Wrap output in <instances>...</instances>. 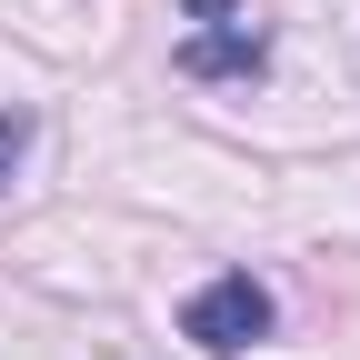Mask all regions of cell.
Here are the masks:
<instances>
[{
	"mask_svg": "<svg viewBox=\"0 0 360 360\" xmlns=\"http://www.w3.org/2000/svg\"><path fill=\"white\" fill-rule=\"evenodd\" d=\"M270 321H281V300H270V281H250V270H220V281H200L180 300V340L210 350V360H240L250 340H270Z\"/></svg>",
	"mask_w": 360,
	"mask_h": 360,
	"instance_id": "obj_1",
	"label": "cell"
},
{
	"mask_svg": "<svg viewBox=\"0 0 360 360\" xmlns=\"http://www.w3.org/2000/svg\"><path fill=\"white\" fill-rule=\"evenodd\" d=\"M191 11V40H180V70L191 80H260L270 60V30L250 0H180Z\"/></svg>",
	"mask_w": 360,
	"mask_h": 360,
	"instance_id": "obj_2",
	"label": "cell"
},
{
	"mask_svg": "<svg viewBox=\"0 0 360 360\" xmlns=\"http://www.w3.org/2000/svg\"><path fill=\"white\" fill-rule=\"evenodd\" d=\"M20 150H30V110H0V191H11V170H20Z\"/></svg>",
	"mask_w": 360,
	"mask_h": 360,
	"instance_id": "obj_3",
	"label": "cell"
}]
</instances>
